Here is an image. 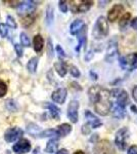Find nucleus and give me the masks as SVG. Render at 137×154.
I'll return each instance as SVG.
<instances>
[{"label": "nucleus", "mask_w": 137, "mask_h": 154, "mask_svg": "<svg viewBox=\"0 0 137 154\" xmlns=\"http://www.w3.org/2000/svg\"><path fill=\"white\" fill-rule=\"evenodd\" d=\"M88 123H86V125H82V133L84 134V135H88V134H90V131H91V128H89Z\"/></svg>", "instance_id": "36"}, {"label": "nucleus", "mask_w": 137, "mask_h": 154, "mask_svg": "<svg viewBox=\"0 0 137 154\" xmlns=\"http://www.w3.org/2000/svg\"><path fill=\"white\" fill-rule=\"evenodd\" d=\"M84 115H85V118L87 119V123L91 126V128H97L103 125V122H101L98 119V117L94 115L91 111L86 110L85 112H84Z\"/></svg>", "instance_id": "14"}, {"label": "nucleus", "mask_w": 137, "mask_h": 154, "mask_svg": "<svg viewBox=\"0 0 137 154\" xmlns=\"http://www.w3.org/2000/svg\"><path fill=\"white\" fill-rule=\"evenodd\" d=\"M129 138H130V131H129L128 128H122L117 131L115 144L120 150H125L128 145Z\"/></svg>", "instance_id": "3"}, {"label": "nucleus", "mask_w": 137, "mask_h": 154, "mask_svg": "<svg viewBox=\"0 0 137 154\" xmlns=\"http://www.w3.org/2000/svg\"><path fill=\"white\" fill-rule=\"evenodd\" d=\"M109 33V25H108V21L104 17L100 16L98 17L93 26V29H92V36H93L94 39H103L104 37H106Z\"/></svg>", "instance_id": "2"}, {"label": "nucleus", "mask_w": 137, "mask_h": 154, "mask_svg": "<svg viewBox=\"0 0 137 154\" xmlns=\"http://www.w3.org/2000/svg\"><path fill=\"white\" fill-rule=\"evenodd\" d=\"M131 110H132V112H134V113H136V114H137V107H136V106L132 105V106H131Z\"/></svg>", "instance_id": "45"}, {"label": "nucleus", "mask_w": 137, "mask_h": 154, "mask_svg": "<svg viewBox=\"0 0 137 154\" xmlns=\"http://www.w3.org/2000/svg\"><path fill=\"white\" fill-rule=\"evenodd\" d=\"M72 131V126L69 125V123H63V125H58L56 128V133H57V137H66L67 135H69Z\"/></svg>", "instance_id": "17"}, {"label": "nucleus", "mask_w": 137, "mask_h": 154, "mask_svg": "<svg viewBox=\"0 0 137 154\" xmlns=\"http://www.w3.org/2000/svg\"><path fill=\"white\" fill-rule=\"evenodd\" d=\"M53 21V9L51 7H48L47 8V12H46V23L47 25H50Z\"/></svg>", "instance_id": "26"}, {"label": "nucleus", "mask_w": 137, "mask_h": 154, "mask_svg": "<svg viewBox=\"0 0 137 154\" xmlns=\"http://www.w3.org/2000/svg\"><path fill=\"white\" fill-rule=\"evenodd\" d=\"M70 73H71L74 77L80 76V71H79V69L77 68L76 66H71V68H70Z\"/></svg>", "instance_id": "32"}, {"label": "nucleus", "mask_w": 137, "mask_h": 154, "mask_svg": "<svg viewBox=\"0 0 137 154\" xmlns=\"http://www.w3.org/2000/svg\"><path fill=\"white\" fill-rule=\"evenodd\" d=\"M7 34H8V28H7V26L4 24H0V35L3 37V38H5Z\"/></svg>", "instance_id": "31"}, {"label": "nucleus", "mask_w": 137, "mask_h": 154, "mask_svg": "<svg viewBox=\"0 0 137 154\" xmlns=\"http://www.w3.org/2000/svg\"><path fill=\"white\" fill-rule=\"evenodd\" d=\"M21 42L24 46H30V40H29V37L27 36V34H25L24 32L21 33Z\"/></svg>", "instance_id": "29"}, {"label": "nucleus", "mask_w": 137, "mask_h": 154, "mask_svg": "<svg viewBox=\"0 0 137 154\" xmlns=\"http://www.w3.org/2000/svg\"><path fill=\"white\" fill-rule=\"evenodd\" d=\"M94 151L96 154H116L115 147L109 140H101L96 143Z\"/></svg>", "instance_id": "7"}, {"label": "nucleus", "mask_w": 137, "mask_h": 154, "mask_svg": "<svg viewBox=\"0 0 137 154\" xmlns=\"http://www.w3.org/2000/svg\"><path fill=\"white\" fill-rule=\"evenodd\" d=\"M46 108L49 110L52 118H54V119L59 118V109L57 108L55 105H53V104H46Z\"/></svg>", "instance_id": "22"}, {"label": "nucleus", "mask_w": 137, "mask_h": 154, "mask_svg": "<svg viewBox=\"0 0 137 154\" xmlns=\"http://www.w3.org/2000/svg\"><path fill=\"white\" fill-rule=\"evenodd\" d=\"M56 53H57V54H58L59 58H64V57H66V53H64V51L61 45L56 46Z\"/></svg>", "instance_id": "34"}, {"label": "nucleus", "mask_w": 137, "mask_h": 154, "mask_svg": "<svg viewBox=\"0 0 137 154\" xmlns=\"http://www.w3.org/2000/svg\"><path fill=\"white\" fill-rule=\"evenodd\" d=\"M24 131L23 130H21L19 128H8L5 134H4V139H5L6 142L8 143H11V142H14V141L19 140L22 136H23Z\"/></svg>", "instance_id": "9"}, {"label": "nucleus", "mask_w": 137, "mask_h": 154, "mask_svg": "<svg viewBox=\"0 0 137 154\" xmlns=\"http://www.w3.org/2000/svg\"><path fill=\"white\" fill-rule=\"evenodd\" d=\"M130 18H131L130 12H126L125 14H123V17H122L120 19V21H119V25H120L121 28H125L127 25H128L129 21H130Z\"/></svg>", "instance_id": "24"}, {"label": "nucleus", "mask_w": 137, "mask_h": 154, "mask_svg": "<svg viewBox=\"0 0 137 154\" xmlns=\"http://www.w3.org/2000/svg\"><path fill=\"white\" fill-rule=\"evenodd\" d=\"M88 97L96 113L101 116L108 115L112 108V95L109 89L100 85H93L89 88Z\"/></svg>", "instance_id": "1"}, {"label": "nucleus", "mask_w": 137, "mask_h": 154, "mask_svg": "<svg viewBox=\"0 0 137 154\" xmlns=\"http://www.w3.org/2000/svg\"><path fill=\"white\" fill-rule=\"evenodd\" d=\"M67 89L64 88H57L56 91H54L51 95V99L53 102L55 103H58V104H64V101L67 99Z\"/></svg>", "instance_id": "15"}, {"label": "nucleus", "mask_w": 137, "mask_h": 154, "mask_svg": "<svg viewBox=\"0 0 137 154\" xmlns=\"http://www.w3.org/2000/svg\"><path fill=\"white\" fill-rule=\"evenodd\" d=\"M57 148H58V143H57L56 140L54 139H51V140L48 141L45 148V151L47 153H55L57 151Z\"/></svg>", "instance_id": "21"}, {"label": "nucleus", "mask_w": 137, "mask_h": 154, "mask_svg": "<svg viewBox=\"0 0 137 154\" xmlns=\"http://www.w3.org/2000/svg\"><path fill=\"white\" fill-rule=\"evenodd\" d=\"M90 76H91V79H94V80H96V79L98 78V76L96 75V73L93 71H90Z\"/></svg>", "instance_id": "42"}, {"label": "nucleus", "mask_w": 137, "mask_h": 154, "mask_svg": "<svg viewBox=\"0 0 137 154\" xmlns=\"http://www.w3.org/2000/svg\"><path fill=\"white\" fill-rule=\"evenodd\" d=\"M132 96H133L134 100L137 102V85L133 88V91H132Z\"/></svg>", "instance_id": "41"}, {"label": "nucleus", "mask_w": 137, "mask_h": 154, "mask_svg": "<svg viewBox=\"0 0 137 154\" xmlns=\"http://www.w3.org/2000/svg\"><path fill=\"white\" fill-rule=\"evenodd\" d=\"M122 12H124V6L122 4H115V5L112 7L109 11L108 14V20L112 23L117 21V19L120 17V14Z\"/></svg>", "instance_id": "13"}, {"label": "nucleus", "mask_w": 137, "mask_h": 154, "mask_svg": "<svg viewBox=\"0 0 137 154\" xmlns=\"http://www.w3.org/2000/svg\"><path fill=\"white\" fill-rule=\"evenodd\" d=\"M112 97L115 99V104L114 106H118L121 108H126L127 104H128V95L124 89L121 88H115L111 91Z\"/></svg>", "instance_id": "4"}, {"label": "nucleus", "mask_w": 137, "mask_h": 154, "mask_svg": "<svg viewBox=\"0 0 137 154\" xmlns=\"http://www.w3.org/2000/svg\"><path fill=\"white\" fill-rule=\"evenodd\" d=\"M74 154H86L85 152H83V151H81V150H79V151H76Z\"/></svg>", "instance_id": "46"}, {"label": "nucleus", "mask_w": 137, "mask_h": 154, "mask_svg": "<svg viewBox=\"0 0 137 154\" xmlns=\"http://www.w3.org/2000/svg\"><path fill=\"white\" fill-rule=\"evenodd\" d=\"M40 137H42V138H46V137H57L56 130H46L42 131L40 134Z\"/></svg>", "instance_id": "25"}, {"label": "nucleus", "mask_w": 137, "mask_h": 154, "mask_svg": "<svg viewBox=\"0 0 137 154\" xmlns=\"http://www.w3.org/2000/svg\"><path fill=\"white\" fill-rule=\"evenodd\" d=\"M36 8V4L33 1H24L17 6V11L19 14H31Z\"/></svg>", "instance_id": "11"}, {"label": "nucleus", "mask_w": 137, "mask_h": 154, "mask_svg": "<svg viewBox=\"0 0 137 154\" xmlns=\"http://www.w3.org/2000/svg\"><path fill=\"white\" fill-rule=\"evenodd\" d=\"M33 23H34V17H32L31 14L25 17V19L22 21V24H23V26L25 27H29L30 25H32Z\"/></svg>", "instance_id": "27"}, {"label": "nucleus", "mask_w": 137, "mask_h": 154, "mask_svg": "<svg viewBox=\"0 0 137 154\" xmlns=\"http://www.w3.org/2000/svg\"><path fill=\"white\" fill-rule=\"evenodd\" d=\"M131 26H132V28H133V29L137 30V18H134L131 21Z\"/></svg>", "instance_id": "40"}, {"label": "nucleus", "mask_w": 137, "mask_h": 154, "mask_svg": "<svg viewBox=\"0 0 137 154\" xmlns=\"http://www.w3.org/2000/svg\"><path fill=\"white\" fill-rule=\"evenodd\" d=\"M54 68H55L57 74H58L61 77L66 76L67 72H68V69H67V64L64 63V62H63V61L56 62V63L54 64Z\"/></svg>", "instance_id": "20"}, {"label": "nucleus", "mask_w": 137, "mask_h": 154, "mask_svg": "<svg viewBox=\"0 0 137 154\" xmlns=\"http://www.w3.org/2000/svg\"><path fill=\"white\" fill-rule=\"evenodd\" d=\"M6 93H7V85H6V83L0 79V98H2V97L5 96Z\"/></svg>", "instance_id": "28"}, {"label": "nucleus", "mask_w": 137, "mask_h": 154, "mask_svg": "<svg viewBox=\"0 0 137 154\" xmlns=\"http://www.w3.org/2000/svg\"><path fill=\"white\" fill-rule=\"evenodd\" d=\"M12 149L16 154H25L31 150V144L26 139H22L12 147Z\"/></svg>", "instance_id": "12"}, {"label": "nucleus", "mask_w": 137, "mask_h": 154, "mask_svg": "<svg viewBox=\"0 0 137 154\" xmlns=\"http://www.w3.org/2000/svg\"><path fill=\"white\" fill-rule=\"evenodd\" d=\"M48 54L49 57L53 56V51H52V44H51V39H48Z\"/></svg>", "instance_id": "38"}, {"label": "nucleus", "mask_w": 137, "mask_h": 154, "mask_svg": "<svg viewBox=\"0 0 137 154\" xmlns=\"http://www.w3.org/2000/svg\"><path fill=\"white\" fill-rule=\"evenodd\" d=\"M33 45H34V49L35 51L37 53H40V51L43 49V46H44V39L43 37L41 35H36L34 37L33 39Z\"/></svg>", "instance_id": "19"}, {"label": "nucleus", "mask_w": 137, "mask_h": 154, "mask_svg": "<svg viewBox=\"0 0 137 154\" xmlns=\"http://www.w3.org/2000/svg\"><path fill=\"white\" fill-rule=\"evenodd\" d=\"M120 66L122 69L133 71L137 69V53L130 54L120 59Z\"/></svg>", "instance_id": "5"}, {"label": "nucleus", "mask_w": 137, "mask_h": 154, "mask_svg": "<svg viewBox=\"0 0 137 154\" xmlns=\"http://www.w3.org/2000/svg\"><path fill=\"white\" fill-rule=\"evenodd\" d=\"M93 136H94V137H92V138L90 139L91 142H95L96 139H98V135H97V134H95V135H93Z\"/></svg>", "instance_id": "44"}, {"label": "nucleus", "mask_w": 137, "mask_h": 154, "mask_svg": "<svg viewBox=\"0 0 137 154\" xmlns=\"http://www.w3.org/2000/svg\"><path fill=\"white\" fill-rule=\"evenodd\" d=\"M56 154H68V151L66 149H61L59 151H57Z\"/></svg>", "instance_id": "43"}, {"label": "nucleus", "mask_w": 137, "mask_h": 154, "mask_svg": "<svg viewBox=\"0 0 137 154\" xmlns=\"http://www.w3.org/2000/svg\"><path fill=\"white\" fill-rule=\"evenodd\" d=\"M37 66H38V58L34 57L29 61L28 65H27V69L29 70L30 73H35L37 70Z\"/></svg>", "instance_id": "23"}, {"label": "nucleus", "mask_w": 137, "mask_h": 154, "mask_svg": "<svg viewBox=\"0 0 137 154\" xmlns=\"http://www.w3.org/2000/svg\"><path fill=\"white\" fill-rule=\"evenodd\" d=\"M86 33H87V27L84 26L83 29L79 32L77 35H78V40H79V43H78V46L76 48V51H79L81 48V46H83L84 44L86 43Z\"/></svg>", "instance_id": "18"}, {"label": "nucleus", "mask_w": 137, "mask_h": 154, "mask_svg": "<svg viewBox=\"0 0 137 154\" xmlns=\"http://www.w3.org/2000/svg\"><path fill=\"white\" fill-rule=\"evenodd\" d=\"M78 110H79V102L71 101L68 107V117L73 123H77L78 121Z\"/></svg>", "instance_id": "10"}, {"label": "nucleus", "mask_w": 137, "mask_h": 154, "mask_svg": "<svg viewBox=\"0 0 137 154\" xmlns=\"http://www.w3.org/2000/svg\"><path fill=\"white\" fill-rule=\"evenodd\" d=\"M71 11L74 14H80V12H86L90 9L93 4V1L90 0H78V1H70Z\"/></svg>", "instance_id": "6"}, {"label": "nucleus", "mask_w": 137, "mask_h": 154, "mask_svg": "<svg viewBox=\"0 0 137 154\" xmlns=\"http://www.w3.org/2000/svg\"><path fill=\"white\" fill-rule=\"evenodd\" d=\"M92 58H93V53L92 51H88L85 56V61H90Z\"/></svg>", "instance_id": "39"}, {"label": "nucleus", "mask_w": 137, "mask_h": 154, "mask_svg": "<svg viewBox=\"0 0 137 154\" xmlns=\"http://www.w3.org/2000/svg\"><path fill=\"white\" fill-rule=\"evenodd\" d=\"M127 154H137V145H132L127 151Z\"/></svg>", "instance_id": "37"}, {"label": "nucleus", "mask_w": 137, "mask_h": 154, "mask_svg": "<svg viewBox=\"0 0 137 154\" xmlns=\"http://www.w3.org/2000/svg\"><path fill=\"white\" fill-rule=\"evenodd\" d=\"M14 49H16L17 56L21 58V57L23 56V48H22V45H19V44L16 43V44H14Z\"/></svg>", "instance_id": "35"}, {"label": "nucleus", "mask_w": 137, "mask_h": 154, "mask_svg": "<svg viewBox=\"0 0 137 154\" xmlns=\"http://www.w3.org/2000/svg\"><path fill=\"white\" fill-rule=\"evenodd\" d=\"M59 3V9H61V11L63 12H67L68 11V2L67 1H63V0H61V1H59L58 2Z\"/></svg>", "instance_id": "33"}, {"label": "nucleus", "mask_w": 137, "mask_h": 154, "mask_svg": "<svg viewBox=\"0 0 137 154\" xmlns=\"http://www.w3.org/2000/svg\"><path fill=\"white\" fill-rule=\"evenodd\" d=\"M6 21H7V25H8L9 28H12V29H16L17 25H16V22L14 21V19L12 17L8 16L6 18Z\"/></svg>", "instance_id": "30"}, {"label": "nucleus", "mask_w": 137, "mask_h": 154, "mask_svg": "<svg viewBox=\"0 0 137 154\" xmlns=\"http://www.w3.org/2000/svg\"><path fill=\"white\" fill-rule=\"evenodd\" d=\"M117 56H118V43L116 39H112L111 41H109V45L106 48V61L108 63H112L117 58Z\"/></svg>", "instance_id": "8"}, {"label": "nucleus", "mask_w": 137, "mask_h": 154, "mask_svg": "<svg viewBox=\"0 0 137 154\" xmlns=\"http://www.w3.org/2000/svg\"><path fill=\"white\" fill-rule=\"evenodd\" d=\"M84 26H85V24H84V22L82 21V20H75L73 23L71 24L70 32H71L72 35H77V34L83 29Z\"/></svg>", "instance_id": "16"}]
</instances>
